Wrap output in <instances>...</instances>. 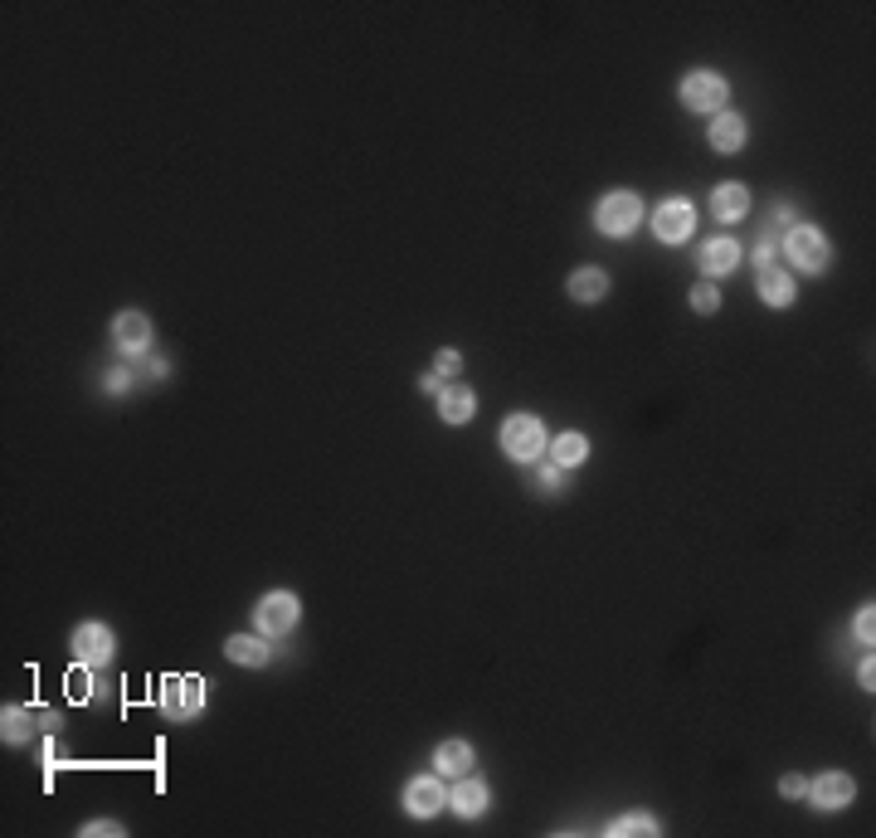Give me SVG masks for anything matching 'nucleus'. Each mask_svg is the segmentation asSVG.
Masks as SVG:
<instances>
[{"label":"nucleus","mask_w":876,"mask_h":838,"mask_svg":"<svg viewBox=\"0 0 876 838\" xmlns=\"http://www.w3.org/2000/svg\"><path fill=\"white\" fill-rule=\"evenodd\" d=\"M638 225H643V200L633 191H609L594 205V229L604 239H628Z\"/></svg>","instance_id":"f257e3e1"},{"label":"nucleus","mask_w":876,"mask_h":838,"mask_svg":"<svg viewBox=\"0 0 876 838\" xmlns=\"http://www.w3.org/2000/svg\"><path fill=\"white\" fill-rule=\"evenodd\" d=\"M497 439H502V454L516 458V463H536L546 454V424L536 415H507Z\"/></svg>","instance_id":"f03ea898"},{"label":"nucleus","mask_w":876,"mask_h":838,"mask_svg":"<svg viewBox=\"0 0 876 838\" xmlns=\"http://www.w3.org/2000/svg\"><path fill=\"white\" fill-rule=\"evenodd\" d=\"M784 259L794 268H803V273H823V268L833 264V244H828V234H818L813 225H794L784 234Z\"/></svg>","instance_id":"7ed1b4c3"},{"label":"nucleus","mask_w":876,"mask_h":838,"mask_svg":"<svg viewBox=\"0 0 876 838\" xmlns=\"http://www.w3.org/2000/svg\"><path fill=\"white\" fill-rule=\"evenodd\" d=\"M726 78L716 74V69H692V74L682 78V108H692V113H721L726 108Z\"/></svg>","instance_id":"20e7f679"},{"label":"nucleus","mask_w":876,"mask_h":838,"mask_svg":"<svg viewBox=\"0 0 876 838\" xmlns=\"http://www.w3.org/2000/svg\"><path fill=\"white\" fill-rule=\"evenodd\" d=\"M297 614H302V605H297V595H288V590H273V595H263L258 600V634L263 639H283V634H292L297 629Z\"/></svg>","instance_id":"39448f33"},{"label":"nucleus","mask_w":876,"mask_h":838,"mask_svg":"<svg viewBox=\"0 0 876 838\" xmlns=\"http://www.w3.org/2000/svg\"><path fill=\"white\" fill-rule=\"evenodd\" d=\"M205 697H210V683H200V678H171L166 692H161V712L171 722H190V717L205 712Z\"/></svg>","instance_id":"423d86ee"},{"label":"nucleus","mask_w":876,"mask_h":838,"mask_svg":"<svg viewBox=\"0 0 876 838\" xmlns=\"http://www.w3.org/2000/svg\"><path fill=\"white\" fill-rule=\"evenodd\" d=\"M696 229V205L692 200H662L653 210V234L662 244H687Z\"/></svg>","instance_id":"0eeeda50"},{"label":"nucleus","mask_w":876,"mask_h":838,"mask_svg":"<svg viewBox=\"0 0 876 838\" xmlns=\"http://www.w3.org/2000/svg\"><path fill=\"white\" fill-rule=\"evenodd\" d=\"M112 653H117V639H112L108 624H78L73 629V658L83 668H108Z\"/></svg>","instance_id":"6e6552de"},{"label":"nucleus","mask_w":876,"mask_h":838,"mask_svg":"<svg viewBox=\"0 0 876 838\" xmlns=\"http://www.w3.org/2000/svg\"><path fill=\"white\" fill-rule=\"evenodd\" d=\"M852 795H857V785H852V775H847V770H823L818 780H808V800H813V809H823V814H838V809H847V804H852Z\"/></svg>","instance_id":"1a4fd4ad"},{"label":"nucleus","mask_w":876,"mask_h":838,"mask_svg":"<svg viewBox=\"0 0 876 838\" xmlns=\"http://www.w3.org/2000/svg\"><path fill=\"white\" fill-rule=\"evenodd\" d=\"M443 804H448L443 775H414V780L404 785V809H409L414 819H434Z\"/></svg>","instance_id":"9d476101"},{"label":"nucleus","mask_w":876,"mask_h":838,"mask_svg":"<svg viewBox=\"0 0 876 838\" xmlns=\"http://www.w3.org/2000/svg\"><path fill=\"white\" fill-rule=\"evenodd\" d=\"M112 342L122 346L127 356H142L146 346H151V322H146V312H117V322H112Z\"/></svg>","instance_id":"9b49d317"},{"label":"nucleus","mask_w":876,"mask_h":838,"mask_svg":"<svg viewBox=\"0 0 876 838\" xmlns=\"http://www.w3.org/2000/svg\"><path fill=\"white\" fill-rule=\"evenodd\" d=\"M487 800H492V795H487V785L477 780L473 770H468V775H458V785L448 790V804H453L463 819H482V814H487Z\"/></svg>","instance_id":"f8f14e48"},{"label":"nucleus","mask_w":876,"mask_h":838,"mask_svg":"<svg viewBox=\"0 0 876 838\" xmlns=\"http://www.w3.org/2000/svg\"><path fill=\"white\" fill-rule=\"evenodd\" d=\"M706 142H711V152H740L745 147V117L740 113H716L711 117V127H706Z\"/></svg>","instance_id":"ddd939ff"},{"label":"nucleus","mask_w":876,"mask_h":838,"mask_svg":"<svg viewBox=\"0 0 876 838\" xmlns=\"http://www.w3.org/2000/svg\"><path fill=\"white\" fill-rule=\"evenodd\" d=\"M711 215H716V220H726V225L745 220V215H750V186H740V181L716 186V191H711Z\"/></svg>","instance_id":"4468645a"},{"label":"nucleus","mask_w":876,"mask_h":838,"mask_svg":"<svg viewBox=\"0 0 876 838\" xmlns=\"http://www.w3.org/2000/svg\"><path fill=\"white\" fill-rule=\"evenodd\" d=\"M473 410H477V395L463 381H448L443 390H438V419H448V424H468Z\"/></svg>","instance_id":"2eb2a0df"},{"label":"nucleus","mask_w":876,"mask_h":838,"mask_svg":"<svg viewBox=\"0 0 876 838\" xmlns=\"http://www.w3.org/2000/svg\"><path fill=\"white\" fill-rule=\"evenodd\" d=\"M760 298H765L769 307H789L794 303V273L784 264L760 268Z\"/></svg>","instance_id":"dca6fc26"},{"label":"nucleus","mask_w":876,"mask_h":838,"mask_svg":"<svg viewBox=\"0 0 876 838\" xmlns=\"http://www.w3.org/2000/svg\"><path fill=\"white\" fill-rule=\"evenodd\" d=\"M735 264H740V244H735V239H711V244L701 249L706 278H726V273H735Z\"/></svg>","instance_id":"f3484780"},{"label":"nucleus","mask_w":876,"mask_h":838,"mask_svg":"<svg viewBox=\"0 0 876 838\" xmlns=\"http://www.w3.org/2000/svg\"><path fill=\"white\" fill-rule=\"evenodd\" d=\"M434 770L438 775H448V780L468 775V770H473V746H468V741H443V746L434 751Z\"/></svg>","instance_id":"a211bd4d"},{"label":"nucleus","mask_w":876,"mask_h":838,"mask_svg":"<svg viewBox=\"0 0 876 838\" xmlns=\"http://www.w3.org/2000/svg\"><path fill=\"white\" fill-rule=\"evenodd\" d=\"M609 293V273L604 268H575L570 273V298L575 303H599Z\"/></svg>","instance_id":"6ab92c4d"},{"label":"nucleus","mask_w":876,"mask_h":838,"mask_svg":"<svg viewBox=\"0 0 876 838\" xmlns=\"http://www.w3.org/2000/svg\"><path fill=\"white\" fill-rule=\"evenodd\" d=\"M224 653L234 658V663H244V668H263L273 653H268V644L258 639V634H234L229 644H224Z\"/></svg>","instance_id":"aec40b11"},{"label":"nucleus","mask_w":876,"mask_h":838,"mask_svg":"<svg viewBox=\"0 0 876 838\" xmlns=\"http://www.w3.org/2000/svg\"><path fill=\"white\" fill-rule=\"evenodd\" d=\"M609 834H614V838H628V834L657 838V834H662V824H657L653 814H643V809H633V814H619V819L609 824Z\"/></svg>","instance_id":"412c9836"},{"label":"nucleus","mask_w":876,"mask_h":838,"mask_svg":"<svg viewBox=\"0 0 876 838\" xmlns=\"http://www.w3.org/2000/svg\"><path fill=\"white\" fill-rule=\"evenodd\" d=\"M584 458H589V439H584V434H575V429H570V434H560V439H555V463H560L565 473H570V468H580Z\"/></svg>","instance_id":"4be33fe9"},{"label":"nucleus","mask_w":876,"mask_h":838,"mask_svg":"<svg viewBox=\"0 0 876 838\" xmlns=\"http://www.w3.org/2000/svg\"><path fill=\"white\" fill-rule=\"evenodd\" d=\"M35 722H39L35 712H25V707H5V741L25 746V741H30V726H35Z\"/></svg>","instance_id":"5701e85b"},{"label":"nucleus","mask_w":876,"mask_h":838,"mask_svg":"<svg viewBox=\"0 0 876 838\" xmlns=\"http://www.w3.org/2000/svg\"><path fill=\"white\" fill-rule=\"evenodd\" d=\"M536 493H546V497H555V493H565V468L550 458V463H541L536 468Z\"/></svg>","instance_id":"b1692460"},{"label":"nucleus","mask_w":876,"mask_h":838,"mask_svg":"<svg viewBox=\"0 0 876 838\" xmlns=\"http://www.w3.org/2000/svg\"><path fill=\"white\" fill-rule=\"evenodd\" d=\"M755 259H760V268H774L779 259H784V239H779V229L760 234V244H755Z\"/></svg>","instance_id":"393cba45"},{"label":"nucleus","mask_w":876,"mask_h":838,"mask_svg":"<svg viewBox=\"0 0 876 838\" xmlns=\"http://www.w3.org/2000/svg\"><path fill=\"white\" fill-rule=\"evenodd\" d=\"M692 307L701 312V317H711V312L721 307V293H716V283H696V288H692Z\"/></svg>","instance_id":"a878e982"},{"label":"nucleus","mask_w":876,"mask_h":838,"mask_svg":"<svg viewBox=\"0 0 876 838\" xmlns=\"http://www.w3.org/2000/svg\"><path fill=\"white\" fill-rule=\"evenodd\" d=\"M78 834H83V838H122L127 829H122V824H112V819H88Z\"/></svg>","instance_id":"bb28decb"},{"label":"nucleus","mask_w":876,"mask_h":838,"mask_svg":"<svg viewBox=\"0 0 876 838\" xmlns=\"http://www.w3.org/2000/svg\"><path fill=\"white\" fill-rule=\"evenodd\" d=\"M852 634L872 648V634H876V610H872V605H867V610H857V619H852Z\"/></svg>","instance_id":"cd10ccee"},{"label":"nucleus","mask_w":876,"mask_h":838,"mask_svg":"<svg viewBox=\"0 0 876 838\" xmlns=\"http://www.w3.org/2000/svg\"><path fill=\"white\" fill-rule=\"evenodd\" d=\"M132 381H137V376H132L127 366H112L108 376H103V390H108V395H122V390H132Z\"/></svg>","instance_id":"c85d7f7f"},{"label":"nucleus","mask_w":876,"mask_h":838,"mask_svg":"<svg viewBox=\"0 0 876 838\" xmlns=\"http://www.w3.org/2000/svg\"><path fill=\"white\" fill-rule=\"evenodd\" d=\"M779 795H784V800H803V795H808V780H803V775H794V770H789V775H784V780H779Z\"/></svg>","instance_id":"c756f323"},{"label":"nucleus","mask_w":876,"mask_h":838,"mask_svg":"<svg viewBox=\"0 0 876 838\" xmlns=\"http://www.w3.org/2000/svg\"><path fill=\"white\" fill-rule=\"evenodd\" d=\"M458 366H463V356H458V351H438V371H443V376H453Z\"/></svg>","instance_id":"7c9ffc66"},{"label":"nucleus","mask_w":876,"mask_h":838,"mask_svg":"<svg viewBox=\"0 0 876 838\" xmlns=\"http://www.w3.org/2000/svg\"><path fill=\"white\" fill-rule=\"evenodd\" d=\"M146 376H156V381H166V376H171V361H161V356H151V361H146Z\"/></svg>","instance_id":"2f4dec72"},{"label":"nucleus","mask_w":876,"mask_h":838,"mask_svg":"<svg viewBox=\"0 0 876 838\" xmlns=\"http://www.w3.org/2000/svg\"><path fill=\"white\" fill-rule=\"evenodd\" d=\"M857 683H862V687H867V692H872V683H876V673H872V658H867V663L857 668Z\"/></svg>","instance_id":"473e14b6"}]
</instances>
